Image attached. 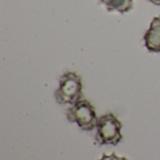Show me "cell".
Masks as SVG:
<instances>
[{"mask_svg": "<svg viewBox=\"0 0 160 160\" xmlns=\"http://www.w3.org/2000/svg\"><path fill=\"white\" fill-rule=\"evenodd\" d=\"M82 96V77L75 72H66L59 79V86L55 91L56 101L60 104H74Z\"/></svg>", "mask_w": 160, "mask_h": 160, "instance_id": "6da1fadb", "label": "cell"}, {"mask_svg": "<svg viewBox=\"0 0 160 160\" xmlns=\"http://www.w3.org/2000/svg\"><path fill=\"white\" fill-rule=\"evenodd\" d=\"M96 128V140L100 145H117L123 139L122 124L113 113L99 117Z\"/></svg>", "mask_w": 160, "mask_h": 160, "instance_id": "7a4b0ae2", "label": "cell"}, {"mask_svg": "<svg viewBox=\"0 0 160 160\" xmlns=\"http://www.w3.org/2000/svg\"><path fill=\"white\" fill-rule=\"evenodd\" d=\"M67 117L69 122L78 124L86 131L93 130L98 121L94 106L86 99H80L74 103L67 112Z\"/></svg>", "mask_w": 160, "mask_h": 160, "instance_id": "3957f363", "label": "cell"}, {"mask_svg": "<svg viewBox=\"0 0 160 160\" xmlns=\"http://www.w3.org/2000/svg\"><path fill=\"white\" fill-rule=\"evenodd\" d=\"M144 43L150 52H160V15L153 19L149 29L144 35Z\"/></svg>", "mask_w": 160, "mask_h": 160, "instance_id": "277c9868", "label": "cell"}, {"mask_svg": "<svg viewBox=\"0 0 160 160\" xmlns=\"http://www.w3.org/2000/svg\"><path fill=\"white\" fill-rule=\"evenodd\" d=\"M100 2L109 11L126 13L133 8L134 0H100Z\"/></svg>", "mask_w": 160, "mask_h": 160, "instance_id": "5b68a950", "label": "cell"}, {"mask_svg": "<svg viewBox=\"0 0 160 160\" xmlns=\"http://www.w3.org/2000/svg\"><path fill=\"white\" fill-rule=\"evenodd\" d=\"M99 160H128V158L124 157H119L116 154H112V155H104Z\"/></svg>", "mask_w": 160, "mask_h": 160, "instance_id": "8992f818", "label": "cell"}, {"mask_svg": "<svg viewBox=\"0 0 160 160\" xmlns=\"http://www.w3.org/2000/svg\"><path fill=\"white\" fill-rule=\"evenodd\" d=\"M148 1H150L151 3H153L155 5H158V6L160 5V0H148Z\"/></svg>", "mask_w": 160, "mask_h": 160, "instance_id": "52a82bcc", "label": "cell"}]
</instances>
